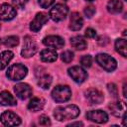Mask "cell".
I'll return each instance as SVG.
<instances>
[{
    "mask_svg": "<svg viewBox=\"0 0 127 127\" xmlns=\"http://www.w3.org/2000/svg\"><path fill=\"white\" fill-rule=\"evenodd\" d=\"M80 113L76 105L69 104L65 106H59L54 110V116L58 121H65L76 118Z\"/></svg>",
    "mask_w": 127,
    "mask_h": 127,
    "instance_id": "6da1fadb",
    "label": "cell"
},
{
    "mask_svg": "<svg viewBox=\"0 0 127 127\" xmlns=\"http://www.w3.org/2000/svg\"><path fill=\"white\" fill-rule=\"evenodd\" d=\"M28 73V68L22 64H15L13 65H11L7 72H6V75L9 79L11 80H15V81H18V80H21L23 79Z\"/></svg>",
    "mask_w": 127,
    "mask_h": 127,
    "instance_id": "7a4b0ae2",
    "label": "cell"
},
{
    "mask_svg": "<svg viewBox=\"0 0 127 127\" xmlns=\"http://www.w3.org/2000/svg\"><path fill=\"white\" fill-rule=\"evenodd\" d=\"M52 97L56 102H65L71 97V90L67 85H57L52 91Z\"/></svg>",
    "mask_w": 127,
    "mask_h": 127,
    "instance_id": "3957f363",
    "label": "cell"
},
{
    "mask_svg": "<svg viewBox=\"0 0 127 127\" xmlns=\"http://www.w3.org/2000/svg\"><path fill=\"white\" fill-rule=\"evenodd\" d=\"M95 61L106 71H113L117 66V63H116L115 59L112 58L111 56L107 55V54H103L102 53V54L96 55Z\"/></svg>",
    "mask_w": 127,
    "mask_h": 127,
    "instance_id": "277c9868",
    "label": "cell"
},
{
    "mask_svg": "<svg viewBox=\"0 0 127 127\" xmlns=\"http://www.w3.org/2000/svg\"><path fill=\"white\" fill-rule=\"evenodd\" d=\"M68 13V8L64 4H56L51 10L49 16L54 20L55 22H60L65 19L66 15Z\"/></svg>",
    "mask_w": 127,
    "mask_h": 127,
    "instance_id": "5b68a950",
    "label": "cell"
},
{
    "mask_svg": "<svg viewBox=\"0 0 127 127\" xmlns=\"http://www.w3.org/2000/svg\"><path fill=\"white\" fill-rule=\"evenodd\" d=\"M38 51V45L37 43L30 38L29 36H27L24 40V45H23V49L21 51V55L23 58H31L33 57Z\"/></svg>",
    "mask_w": 127,
    "mask_h": 127,
    "instance_id": "8992f818",
    "label": "cell"
},
{
    "mask_svg": "<svg viewBox=\"0 0 127 127\" xmlns=\"http://www.w3.org/2000/svg\"><path fill=\"white\" fill-rule=\"evenodd\" d=\"M68 75L73 79V81L77 83L83 82L87 78V72L79 65H73L67 69Z\"/></svg>",
    "mask_w": 127,
    "mask_h": 127,
    "instance_id": "52a82bcc",
    "label": "cell"
},
{
    "mask_svg": "<svg viewBox=\"0 0 127 127\" xmlns=\"http://www.w3.org/2000/svg\"><path fill=\"white\" fill-rule=\"evenodd\" d=\"M0 121L5 126H17L21 124V118L12 111H5L0 116Z\"/></svg>",
    "mask_w": 127,
    "mask_h": 127,
    "instance_id": "ba28073f",
    "label": "cell"
},
{
    "mask_svg": "<svg viewBox=\"0 0 127 127\" xmlns=\"http://www.w3.org/2000/svg\"><path fill=\"white\" fill-rule=\"evenodd\" d=\"M49 19V15L47 13L44 12H40L37 13L35 18L32 20L31 24H30V30L32 32H38L41 30V28L46 24V22Z\"/></svg>",
    "mask_w": 127,
    "mask_h": 127,
    "instance_id": "9c48e42d",
    "label": "cell"
},
{
    "mask_svg": "<svg viewBox=\"0 0 127 127\" xmlns=\"http://www.w3.org/2000/svg\"><path fill=\"white\" fill-rule=\"evenodd\" d=\"M86 117L87 119H89L90 121H93L95 123H106L108 121V115L105 111L103 110H90L86 113Z\"/></svg>",
    "mask_w": 127,
    "mask_h": 127,
    "instance_id": "30bf717a",
    "label": "cell"
},
{
    "mask_svg": "<svg viewBox=\"0 0 127 127\" xmlns=\"http://www.w3.org/2000/svg\"><path fill=\"white\" fill-rule=\"evenodd\" d=\"M17 15V12L14 7L4 3L0 5V21H10L14 19Z\"/></svg>",
    "mask_w": 127,
    "mask_h": 127,
    "instance_id": "8fae6325",
    "label": "cell"
},
{
    "mask_svg": "<svg viewBox=\"0 0 127 127\" xmlns=\"http://www.w3.org/2000/svg\"><path fill=\"white\" fill-rule=\"evenodd\" d=\"M43 44L49 48L52 49H61L64 45V41L62 37L56 36V35H51L48 37H45L43 40Z\"/></svg>",
    "mask_w": 127,
    "mask_h": 127,
    "instance_id": "7c38bea8",
    "label": "cell"
},
{
    "mask_svg": "<svg viewBox=\"0 0 127 127\" xmlns=\"http://www.w3.org/2000/svg\"><path fill=\"white\" fill-rule=\"evenodd\" d=\"M14 91H15L16 95L22 100L27 99L32 95L31 86L28 83H25V82H21V83L16 84L14 86Z\"/></svg>",
    "mask_w": 127,
    "mask_h": 127,
    "instance_id": "4fadbf2b",
    "label": "cell"
},
{
    "mask_svg": "<svg viewBox=\"0 0 127 127\" xmlns=\"http://www.w3.org/2000/svg\"><path fill=\"white\" fill-rule=\"evenodd\" d=\"M85 96H86V98L89 100V102L91 104H100L104 99V96H103L102 92L99 91L96 88L87 89L85 91Z\"/></svg>",
    "mask_w": 127,
    "mask_h": 127,
    "instance_id": "5bb4252c",
    "label": "cell"
},
{
    "mask_svg": "<svg viewBox=\"0 0 127 127\" xmlns=\"http://www.w3.org/2000/svg\"><path fill=\"white\" fill-rule=\"evenodd\" d=\"M109 108L111 110V113L114 116L120 117L126 111V104L124 101L118 100V101H115V102H112L111 104H109Z\"/></svg>",
    "mask_w": 127,
    "mask_h": 127,
    "instance_id": "9a60e30c",
    "label": "cell"
},
{
    "mask_svg": "<svg viewBox=\"0 0 127 127\" xmlns=\"http://www.w3.org/2000/svg\"><path fill=\"white\" fill-rule=\"evenodd\" d=\"M83 26V19L77 12H73L70 15V20H69V29L72 31H78L82 28Z\"/></svg>",
    "mask_w": 127,
    "mask_h": 127,
    "instance_id": "2e32d148",
    "label": "cell"
},
{
    "mask_svg": "<svg viewBox=\"0 0 127 127\" xmlns=\"http://www.w3.org/2000/svg\"><path fill=\"white\" fill-rule=\"evenodd\" d=\"M40 57L45 63H53L58 59V54L55 49H45L41 52Z\"/></svg>",
    "mask_w": 127,
    "mask_h": 127,
    "instance_id": "e0dca14e",
    "label": "cell"
},
{
    "mask_svg": "<svg viewBox=\"0 0 127 127\" xmlns=\"http://www.w3.org/2000/svg\"><path fill=\"white\" fill-rule=\"evenodd\" d=\"M16 99L15 97L9 92V91H2L0 92V105H9V106H13L16 105Z\"/></svg>",
    "mask_w": 127,
    "mask_h": 127,
    "instance_id": "ac0fdd59",
    "label": "cell"
},
{
    "mask_svg": "<svg viewBox=\"0 0 127 127\" xmlns=\"http://www.w3.org/2000/svg\"><path fill=\"white\" fill-rule=\"evenodd\" d=\"M45 105V100L41 97H33L30 102L28 103V109L33 111V112H37L43 109Z\"/></svg>",
    "mask_w": 127,
    "mask_h": 127,
    "instance_id": "d6986e66",
    "label": "cell"
},
{
    "mask_svg": "<svg viewBox=\"0 0 127 127\" xmlns=\"http://www.w3.org/2000/svg\"><path fill=\"white\" fill-rule=\"evenodd\" d=\"M70 45L74 49H76L78 51H82V50H84L87 47L86 41L81 36H74V37H72L70 39Z\"/></svg>",
    "mask_w": 127,
    "mask_h": 127,
    "instance_id": "ffe728a7",
    "label": "cell"
},
{
    "mask_svg": "<svg viewBox=\"0 0 127 127\" xmlns=\"http://www.w3.org/2000/svg\"><path fill=\"white\" fill-rule=\"evenodd\" d=\"M123 4L120 0H109L107 3V10L111 14H118L122 11Z\"/></svg>",
    "mask_w": 127,
    "mask_h": 127,
    "instance_id": "44dd1931",
    "label": "cell"
},
{
    "mask_svg": "<svg viewBox=\"0 0 127 127\" xmlns=\"http://www.w3.org/2000/svg\"><path fill=\"white\" fill-rule=\"evenodd\" d=\"M13 56L14 54L11 51H3L0 53V69H4L8 65L10 61L13 59Z\"/></svg>",
    "mask_w": 127,
    "mask_h": 127,
    "instance_id": "7402d4cb",
    "label": "cell"
},
{
    "mask_svg": "<svg viewBox=\"0 0 127 127\" xmlns=\"http://www.w3.org/2000/svg\"><path fill=\"white\" fill-rule=\"evenodd\" d=\"M115 50L122 57H127V43L125 39H117L115 41Z\"/></svg>",
    "mask_w": 127,
    "mask_h": 127,
    "instance_id": "603a6c76",
    "label": "cell"
},
{
    "mask_svg": "<svg viewBox=\"0 0 127 127\" xmlns=\"http://www.w3.org/2000/svg\"><path fill=\"white\" fill-rule=\"evenodd\" d=\"M52 81H53V79L50 74H43L41 77H39L38 85L40 87H42L43 89H48L51 86Z\"/></svg>",
    "mask_w": 127,
    "mask_h": 127,
    "instance_id": "cb8c5ba5",
    "label": "cell"
},
{
    "mask_svg": "<svg viewBox=\"0 0 127 127\" xmlns=\"http://www.w3.org/2000/svg\"><path fill=\"white\" fill-rule=\"evenodd\" d=\"M2 42L6 47L12 48V47H16L19 44V38L17 36H9V37L4 38Z\"/></svg>",
    "mask_w": 127,
    "mask_h": 127,
    "instance_id": "d4e9b609",
    "label": "cell"
},
{
    "mask_svg": "<svg viewBox=\"0 0 127 127\" xmlns=\"http://www.w3.org/2000/svg\"><path fill=\"white\" fill-rule=\"evenodd\" d=\"M61 59H62V61L64 63L68 64V63H70L73 60V53L71 51H64V52L62 53Z\"/></svg>",
    "mask_w": 127,
    "mask_h": 127,
    "instance_id": "484cf974",
    "label": "cell"
},
{
    "mask_svg": "<svg viewBox=\"0 0 127 127\" xmlns=\"http://www.w3.org/2000/svg\"><path fill=\"white\" fill-rule=\"evenodd\" d=\"M80 64H81L84 67H89V66H91V64H92V58H91V56L85 55V56L81 57V59H80Z\"/></svg>",
    "mask_w": 127,
    "mask_h": 127,
    "instance_id": "4316f807",
    "label": "cell"
},
{
    "mask_svg": "<svg viewBox=\"0 0 127 127\" xmlns=\"http://www.w3.org/2000/svg\"><path fill=\"white\" fill-rule=\"evenodd\" d=\"M107 89H108L109 93L113 97H117L118 96V89H117V87H116V85L114 83H108L107 84Z\"/></svg>",
    "mask_w": 127,
    "mask_h": 127,
    "instance_id": "83f0119b",
    "label": "cell"
},
{
    "mask_svg": "<svg viewBox=\"0 0 127 127\" xmlns=\"http://www.w3.org/2000/svg\"><path fill=\"white\" fill-rule=\"evenodd\" d=\"M39 124L40 125H43V126H49L51 125V121H50V118L46 115H41L39 117Z\"/></svg>",
    "mask_w": 127,
    "mask_h": 127,
    "instance_id": "f1b7e54d",
    "label": "cell"
},
{
    "mask_svg": "<svg viewBox=\"0 0 127 127\" xmlns=\"http://www.w3.org/2000/svg\"><path fill=\"white\" fill-rule=\"evenodd\" d=\"M94 13H95V8L93 6H87L84 9V14H85V16L87 18H91Z\"/></svg>",
    "mask_w": 127,
    "mask_h": 127,
    "instance_id": "f546056e",
    "label": "cell"
},
{
    "mask_svg": "<svg viewBox=\"0 0 127 127\" xmlns=\"http://www.w3.org/2000/svg\"><path fill=\"white\" fill-rule=\"evenodd\" d=\"M55 0H39V4L42 8H49L52 4H54Z\"/></svg>",
    "mask_w": 127,
    "mask_h": 127,
    "instance_id": "4dcf8cb0",
    "label": "cell"
},
{
    "mask_svg": "<svg viewBox=\"0 0 127 127\" xmlns=\"http://www.w3.org/2000/svg\"><path fill=\"white\" fill-rule=\"evenodd\" d=\"M28 0H12V3L17 8H23L27 4Z\"/></svg>",
    "mask_w": 127,
    "mask_h": 127,
    "instance_id": "1f68e13d",
    "label": "cell"
},
{
    "mask_svg": "<svg viewBox=\"0 0 127 127\" xmlns=\"http://www.w3.org/2000/svg\"><path fill=\"white\" fill-rule=\"evenodd\" d=\"M85 37L89 38V39H92V38H95L96 37V32L94 29L92 28H87L85 30Z\"/></svg>",
    "mask_w": 127,
    "mask_h": 127,
    "instance_id": "d6a6232c",
    "label": "cell"
},
{
    "mask_svg": "<svg viewBox=\"0 0 127 127\" xmlns=\"http://www.w3.org/2000/svg\"><path fill=\"white\" fill-rule=\"evenodd\" d=\"M82 125H83L82 122H73V123L68 124L67 126H82Z\"/></svg>",
    "mask_w": 127,
    "mask_h": 127,
    "instance_id": "836d02e7",
    "label": "cell"
},
{
    "mask_svg": "<svg viewBox=\"0 0 127 127\" xmlns=\"http://www.w3.org/2000/svg\"><path fill=\"white\" fill-rule=\"evenodd\" d=\"M123 96L127 97V93H126V82H124L123 84Z\"/></svg>",
    "mask_w": 127,
    "mask_h": 127,
    "instance_id": "e575fe53",
    "label": "cell"
},
{
    "mask_svg": "<svg viewBox=\"0 0 127 127\" xmlns=\"http://www.w3.org/2000/svg\"><path fill=\"white\" fill-rule=\"evenodd\" d=\"M86 1H89V2H91V1H93V0H86Z\"/></svg>",
    "mask_w": 127,
    "mask_h": 127,
    "instance_id": "d590c367",
    "label": "cell"
},
{
    "mask_svg": "<svg viewBox=\"0 0 127 127\" xmlns=\"http://www.w3.org/2000/svg\"><path fill=\"white\" fill-rule=\"evenodd\" d=\"M1 43H2V41H1V39H0V44H1Z\"/></svg>",
    "mask_w": 127,
    "mask_h": 127,
    "instance_id": "8d00e7d4",
    "label": "cell"
},
{
    "mask_svg": "<svg viewBox=\"0 0 127 127\" xmlns=\"http://www.w3.org/2000/svg\"><path fill=\"white\" fill-rule=\"evenodd\" d=\"M125 1H127V0H125Z\"/></svg>",
    "mask_w": 127,
    "mask_h": 127,
    "instance_id": "74e56055",
    "label": "cell"
}]
</instances>
